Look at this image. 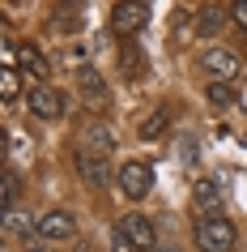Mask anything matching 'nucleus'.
I'll list each match as a JSON object with an SVG mask.
<instances>
[{
	"instance_id": "24",
	"label": "nucleus",
	"mask_w": 247,
	"mask_h": 252,
	"mask_svg": "<svg viewBox=\"0 0 247 252\" xmlns=\"http://www.w3.org/2000/svg\"><path fill=\"white\" fill-rule=\"evenodd\" d=\"M154 252H179V248H154Z\"/></svg>"
},
{
	"instance_id": "7",
	"label": "nucleus",
	"mask_w": 247,
	"mask_h": 252,
	"mask_svg": "<svg viewBox=\"0 0 247 252\" xmlns=\"http://www.w3.org/2000/svg\"><path fill=\"white\" fill-rule=\"evenodd\" d=\"M77 175L85 188H103L107 184V154H94V150H77Z\"/></svg>"
},
{
	"instance_id": "19",
	"label": "nucleus",
	"mask_w": 247,
	"mask_h": 252,
	"mask_svg": "<svg viewBox=\"0 0 247 252\" xmlns=\"http://www.w3.org/2000/svg\"><path fill=\"white\" fill-rule=\"evenodd\" d=\"M81 26V17H77V9H60V13H55V30H60V34H64V30H77Z\"/></svg>"
},
{
	"instance_id": "14",
	"label": "nucleus",
	"mask_w": 247,
	"mask_h": 252,
	"mask_svg": "<svg viewBox=\"0 0 247 252\" xmlns=\"http://www.w3.org/2000/svg\"><path fill=\"white\" fill-rule=\"evenodd\" d=\"M4 231L9 235H30V231H39V222L26 210H4Z\"/></svg>"
},
{
	"instance_id": "21",
	"label": "nucleus",
	"mask_w": 247,
	"mask_h": 252,
	"mask_svg": "<svg viewBox=\"0 0 247 252\" xmlns=\"http://www.w3.org/2000/svg\"><path fill=\"white\" fill-rule=\"evenodd\" d=\"M111 252H137V248H132V239L124 235L119 226H115V235H111Z\"/></svg>"
},
{
	"instance_id": "20",
	"label": "nucleus",
	"mask_w": 247,
	"mask_h": 252,
	"mask_svg": "<svg viewBox=\"0 0 247 252\" xmlns=\"http://www.w3.org/2000/svg\"><path fill=\"white\" fill-rule=\"evenodd\" d=\"M0 197H4V210H13V197H17V175L4 171V188H0Z\"/></svg>"
},
{
	"instance_id": "3",
	"label": "nucleus",
	"mask_w": 247,
	"mask_h": 252,
	"mask_svg": "<svg viewBox=\"0 0 247 252\" xmlns=\"http://www.w3.org/2000/svg\"><path fill=\"white\" fill-rule=\"evenodd\" d=\"M200 68L213 81H234L243 77V56H234L230 47H209V52H200Z\"/></svg>"
},
{
	"instance_id": "17",
	"label": "nucleus",
	"mask_w": 247,
	"mask_h": 252,
	"mask_svg": "<svg viewBox=\"0 0 247 252\" xmlns=\"http://www.w3.org/2000/svg\"><path fill=\"white\" fill-rule=\"evenodd\" d=\"M209 103H213V107H230V103H234V86L213 81V86H209Z\"/></svg>"
},
{
	"instance_id": "1",
	"label": "nucleus",
	"mask_w": 247,
	"mask_h": 252,
	"mask_svg": "<svg viewBox=\"0 0 247 252\" xmlns=\"http://www.w3.org/2000/svg\"><path fill=\"white\" fill-rule=\"evenodd\" d=\"M115 184H119V192L128 201H141V197H149V188H154V167L145 158H132V162H124L115 171Z\"/></svg>"
},
{
	"instance_id": "8",
	"label": "nucleus",
	"mask_w": 247,
	"mask_h": 252,
	"mask_svg": "<svg viewBox=\"0 0 247 252\" xmlns=\"http://www.w3.org/2000/svg\"><path fill=\"white\" fill-rule=\"evenodd\" d=\"M77 81H81V98H85L90 111H103V107L111 103V90H107V81L98 77V68H81Z\"/></svg>"
},
{
	"instance_id": "4",
	"label": "nucleus",
	"mask_w": 247,
	"mask_h": 252,
	"mask_svg": "<svg viewBox=\"0 0 247 252\" xmlns=\"http://www.w3.org/2000/svg\"><path fill=\"white\" fill-rule=\"evenodd\" d=\"M145 22H149V4H141V0H119L115 9H111V30L124 34V39L141 34Z\"/></svg>"
},
{
	"instance_id": "18",
	"label": "nucleus",
	"mask_w": 247,
	"mask_h": 252,
	"mask_svg": "<svg viewBox=\"0 0 247 252\" xmlns=\"http://www.w3.org/2000/svg\"><path fill=\"white\" fill-rule=\"evenodd\" d=\"M162 124H166V111L158 107L154 116H149V120H145V124H141V137H158V133H162Z\"/></svg>"
},
{
	"instance_id": "2",
	"label": "nucleus",
	"mask_w": 247,
	"mask_h": 252,
	"mask_svg": "<svg viewBox=\"0 0 247 252\" xmlns=\"http://www.w3.org/2000/svg\"><path fill=\"white\" fill-rule=\"evenodd\" d=\"M196 244H200V252H230L234 248V222L230 218H205V222H196Z\"/></svg>"
},
{
	"instance_id": "13",
	"label": "nucleus",
	"mask_w": 247,
	"mask_h": 252,
	"mask_svg": "<svg viewBox=\"0 0 247 252\" xmlns=\"http://www.w3.org/2000/svg\"><path fill=\"white\" fill-rule=\"evenodd\" d=\"M226 17H230V9H221V4H200V13H196V34L213 39V34L226 26Z\"/></svg>"
},
{
	"instance_id": "12",
	"label": "nucleus",
	"mask_w": 247,
	"mask_h": 252,
	"mask_svg": "<svg viewBox=\"0 0 247 252\" xmlns=\"http://www.w3.org/2000/svg\"><path fill=\"white\" fill-rule=\"evenodd\" d=\"M17 60H22V73H26L34 86H47V77H52V64H47V56H43L39 47H17Z\"/></svg>"
},
{
	"instance_id": "10",
	"label": "nucleus",
	"mask_w": 247,
	"mask_h": 252,
	"mask_svg": "<svg viewBox=\"0 0 247 252\" xmlns=\"http://www.w3.org/2000/svg\"><path fill=\"white\" fill-rule=\"evenodd\" d=\"M192 205H196V214H205V218H221V192H218V184H213V180H196Z\"/></svg>"
},
{
	"instance_id": "6",
	"label": "nucleus",
	"mask_w": 247,
	"mask_h": 252,
	"mask_svg": "<svg viewBox=\"0 0 247 252\" xmlns=\"http://www.w3.org/2000/svg\"><path fill=\"white\" fill-rule=\"evenodd\" d=\"M73 231H77V218L68 210H52L39 218V239H47V244H64V239H73Z\"/></svg>"
},
{
	"instance_id": "25",
	"label": "nucleus",
	"mask_w": 247,
	"mask_h": 252,
	"mask_svg": "<svg viewBox=\"0 0 247 252\" xmlns=\"http://www.w3.org/2000/svg\"><path fill=\"white\" fill-rule=\"evenodd\" d=\"M26 252H39V248H26Z\"/></svg>"
},
{
	"instance_id": "11",
	"label": "nucleus",
	"mask_w": 247,
	"mask_h": 252,
	"mask_svg": "<svg viewBox=\"0 0 247 252\" xmlns=\"http://www.w3.org/2000/svg\"><path fill=\"white\" fill-rule=\"evenodd\" d=\"M81 150H94V154H111L115 150V137L107 128L103 120H85V128H81Z\"/></svg>"
},
{
	"instance_id": "15",
	"label": "nucleus",
	"mask_w": 247,
	"mask_h": 252,
	"mask_svg": "<svg viewBox=\"0 0 247 252\" xmlns=\"http://www.w3.org/2000/svg\"><path fill=\"white\" fill-rule=\"evenodd\" d=\"M119 68H124V77H141L145 73V56H141L137 43H128V47L119 52Z\"/></svg>"
},
{
	"instance_id": "5",
	"label": "nucleus",
	"mask_w": 247,
	"mask_h": 252,
	"mask_svg": "<svg viewBox=\"0 0 247 252\" xmlns=\"http://www.w3.org/2000/svg\"><path fill=\"white\" fill-rule=\"evenodd\" d=\"M119 231L132 239L137 252H154L158 248V231H154V222H149L145 214H124V218H119Z\"/></svg>"
},
{
	"instance_id": "9",
	"label": "nucleus",
	"mask_w": 247,
	"mask_h": 252,
	"mask_svg": "<svg viewBox=\"0 0 247 252\" xmlns=\"http://www.w3.org/2000/svg\"><path fill=\"white\" fill-rule=\"evenodd\" d=\"M64 111V98L52 90V86H34L30 90V116H39V120H55Z\"/></svg>"
},
{
	"instance_id": "16",
	"label": "nucleus",
	"mask_w": 247,
	"mask_h": 252,
	"mask_svg": "<svg viewBox=\"0 0 247 252\" xmlns=\"http://www.w3.org/2000/svg\"><path fill=\"white\" fill-rule=\"evenodd\" d=\"M17 90H22V77H17V68H0V98H4V103H13Z\"/></svg>"
},
{
	"instance_id": "23",
	"label": "nucleus",
	"mask_w": 247,
	"mask_h": 252,
	"mask_svg": "<svg viewBox=\"0 0 247 252\" xmlns=\"http://www.w3.org/2000/svg\"><path fill=\"white\" fill-rule=\"evenodd\" d=\"M26 146H30V141L22 133H9V154H26Z\"/></svg>"
},
{
	"instance_id": "22",
	"label": "nucleus",
	"mask_w": 247,
	"mask_h": 252,
	"mask_svg": "<svg viewBox=\"0 0 247 252\" xmlns=\"http://www.w3.org/2000/svg\"><path fill=\"white\" fill-rule=\"evenodd\" d=\"M230 17H234V26L247 30V0H234V4H230Z\"/></svg>"
}]
</instances>
